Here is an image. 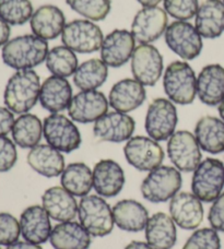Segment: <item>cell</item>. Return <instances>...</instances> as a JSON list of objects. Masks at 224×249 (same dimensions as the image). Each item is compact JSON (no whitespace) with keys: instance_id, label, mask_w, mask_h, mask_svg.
Wrapping results in <instances>:
<instances>
[{"instance_id":"20","label":"cell","mask_w":224,"mask_h":249,"mask_svg":"<svg viewBox=\"0 0 224 249\" xmlns=\"http://www.w3.org/2000/svg\"><path fill=\"white\" fill-rule=\"evenodd\" d=\"M19 222L21 235L26 242L41 245L51 237L53 231L51 216L43 206L34 204L24 209Z\"/></svg>"},{"instance_id":"2","label":"cell","mask_w":224,"mask_h":249,"mask_svg":"<svg viewBox=\"0 0 224 249\" xmlns=\"http://www.w3.org/2000/svg\"><path fill=\"white\" fill-rule=\"evenodd\" d=\"M47 54V41L34 34H25L10 39L2 47L1 58L4 65L19 71L41 65Z\"/></svg>"},{"instance_id":"28","label":"cell","mask_w":224,"mask_h":249,"mask_svg":"<svg viewBox=\"0 0 224 249\" xmlns=\"http://www.w3.org/2000/svg\"><path fill=\"white\" fill-rule=\"evenodd\" d=\"M195 28L201 37L217 38L224 32V2L221 0H205L196 15Z\"/></svg>"},{"instance_id":"15","label":"cell","mask_w":224,"mask_h":249,"mask_svg":"<svg viewBox=\"0 0 224 249\" xmlns=\"http://www.w3.org/2000/svg\"><path fill=\"white\" fill-rule=\"evenodd\" d=\"M109 100L102 92L81 91L75 94L68 107L69 117L80 124L95 123L98 118L107 113Z\"/></svg>"},{"instance_id":"37","label":"cell","mask_w":224,"mask_h":249,"mask_svg":"<svg viewBox=\"0 0 224 249\" xmlns=\"http://www.w3.org/2000/svg\"><path fill=\"white\" fill-rule=\"evenodd\" d=\"M68 6L78 15L90 21H102L111 11V0H66Z\"/></svg>"},{"instance_id":"48","label":"cell","mask_w":224,"mask_h":249,"mask_svg":"<svg viewBox=\"0 0 224 249\" xmlns=\"http://www.w3.org/2000/svg\"><path fill=\"white\" fill-rule=\"evenodd\" d=\"M218 109H219V114H220L221 119L224 122V100L221 102L220 104H219Z\"/></svg>"},{"instance_id":"13","label":"cell","mask_w":224,"mask_h":249,"mask_svg":"<svg viewBox=\"0 0 224 249\" xmlns=\"http://www.w3.org/2000/svg\"><path fill=\"white\" fill-rule=\"evenodd\" d=\"M131 72L134 80L145 87H153L163 72V57L151 44L134 48L131 57Z\"/></svg>"},{"instance_id":"35","label":"cell","mask_w":224,"mask_h":249,"mask_svg":"<svg viewBox=\"0 0 224 249\" xmlns=\"http://www.w3.org/2000/svg\"><path fill=\"white\" fill-rule=\"evenodd\" d=\"M46 67L49 72L56 77L68 78L78 69V58L75 52L67 46H56L48 51Z\"/></svg>"},{"instance_id":"18","label":"cell","mask_w":224,"mask_h":249,"mask_svg":"<svg viewBox=\"0 0 224 249\" xmlns=\"http://www.w3.org/2000/svg\"><path fill=\"white\" fill-rule=\"evenodd\" d=\"M134 39L127 30H114L106 35L101 47V59L109 67L119 68L127 64L134 52Z\"/></svg>"},{"instance_id":"31","label":"cell","mask_w":224,"mask_h":249,"mask_svg":"<svg viewBox=\"0 0 224 249\" xmlns=\"http://www.w3.org/2000/svg\"><path fill=\"white\" fill-rule=\"evenodd\" d=\"M195 137L200 149L210 154L224 151V122L214 116H204L196 124Z\"/></svg>"},{"instance_id":"10","label":"cell","mask_w":224,"mask_h":249,"mask_svg":"<svg viewBox=\"0 0 224 249\" xmlns=\"http://www.w3.org/2000/svg\"><path fill=\"white\" fill-rule=\"evenodd\" d=\"M165 43L169 50L184 60L197 58L203 51V37L194 25L186 21H175L165 31Z\"/></svg>"},{"instance_id":"22","label":"cell","mask_w":224,"mask_h":249,"mask_svg":"<svg viewBox=\"0 0 224 249\" xmlns=\"http://www.w3.org/2000/svg\"><path fill=\"white\" fill-rule=\"evenodd\" d=\"M145 86L134 79H123L111 89L109 103L116 112L127 114L137 109L146 101Z\"/></svg>"},{"instance_id":"9","label":"cell","mask_w":224,"mask_h":249,"mask_svg":"<svg viewBox=\"0 0 224 249\" xmlns=\"http://www.w3.org/2000/svg\"><path fill=\"white\" fill-rule=\"evenodd\" d=\"M61 41L75 53L91 54L101 50L104 37L100 26L92 21L74 20L65 25Z\"/></svg>"},{"instance_id":"27","label":"cell","mask_w":224,"mask_h":249,"mask_svg":"<svg viewBox=\"0 0 224 249\" xmlns=\"http://www.w3.org/2000/svg\"><path fill=\"white\" fill-rule=\"evenodd\" d=\"M30 167L47 178L58 177L65 170V159L60 151L49 144H37L26 157Z\"/></svg>"},{"instance_id":"33","label":"cell","mask_w":224,"mask_h":249,"mask_svg":"<svg viewBox=\"0 0 224 249\" xmlns=\"http://www.w3.org/2000/svg\"><path fill=\"white\" fill-rule=\"evenodd\" d=\"M12 140L22 149L37 146L43 136V124L37 115L22 114L16 119L12 128Z\"/></svg>"},{"instance_id":"39","label":"cell","mask_w":224,"mask_h":249,"mask_svg":"<svg viewBox=\"0 0 224 249\" xmlns=\"http://www.w3.org/2000/svg\"><path fill=\"white\" fill-rule=\"evenodd\" d=\"M198 8V0H164V10L177 21L192 19Z\"/></svg>"},{"instance_id":"43","label":"cell","mask_w":224,"mask_h":249,"mask_svg":"<svg viewBox=\"0 0 224 249\" xmlns=\"http://www.w3.org/2000/svg\"><path fill=\"white\" fill-rule=\"evenodd\" d=\"M15 122V115L11 110L0 106V137L7 136L9 132L12 131Z\"/></svg>"},{"instance_id":"30","label":"cell","mask_w":224,"mask_h":249,"mask_svg":"<svg viewBox=\"0 0 224 249\" xmlns=\"http://www.w3.org/2000/svg\"><path fill=\"white\" fill-rule=\"evenodd\" d=\"M49 242L55 249H89L91 235L80 222H60L53 228Z\"/></svg>"},{"instance_id":"16","label":"cell","mask_w":224,"mask_h":249,"mask_svg":"<svg viewBox=\"0 0 224 249\" xmlns=\"http://www.w3.org/2000/svg\"><path fill=\"white\" fill-rule=\"evenodd\" d=\"M169 214L181 229L196 230L204 220L203 201L192 193L179 191L169 200Z\"/></svg>"},{"instance_id":"47","label":"cell","mask_w":224,"mask_h":249,"mask_svg":"<svg viewBox=\"0 0 224 249\" xmlns=\"http://www.w3.org/2000/svg\"><path fill=\"white\" fill-rule=\"evenodd\" d=\"M143 7H155L162 1V0H137Z\"/></svg>"},{"instance_id":"26","label":"cell","mask_w":224,"mask_h":249,"mask_svg":"<svg viewBox=\"0 0 224 249\" xmlns=\"http://www.w3.org/2000/svg\"><path fill=\"white\" fill-rule=\"evenodd\" d=\"M147 243L153 249H172L176 244V224L172 216L156 212L148 220L146 226Z\"/></svg>"},{"instance_id":"4","label":"cell","mask_w":224,"mask_h":249,"mask_svg":"<svg viewBox=\"0 0 224 249\" xmlns=\"http://www.w3.org/2000/svg\"><path fill=\"white\" fill-rule=\"evenodd\" d=\"M163 88L169 101L179 105H189L197 95V77L186 61H173L163 75Z\"/></svg>"},{"instance_id":"40","label":"cell","mask_w":224,"mask_h":249,"mask_svg":"<svg viewBox=\"0 0 224 249\" xmlns=\"http://www.w3.org/2000/svg\"><path fill=\"white\" fill-rule=\"evenodd\" d=\"M20 222L8 212H0V245L9 246L19 241Z\"/></svg>"},{"instance_id":"25","label":"cell","mask_w":224,"mask_h":249,"mask_svg":"<svg viewBox=\"0 0 224 249\" xmlns=\"http://www.w3.org/2000/svg\"><path fill=\"white\" fill-rule=\"evenodd\" d=\"M30 25L34 35L49 41L57 38L62 33L66 25V18L58 7L45 4L34 11Z\"/></svg>"},{"instance_id":"12","label":"cell","mask_w":224,"mask_h":249,"mask_svg":"<svg viewBox=\"0 0 224 249\" xmlns=\"http://www.w3.org/2000/svg\"><path fill=\"white\" fill-rule=\"evenodd\" d=\"M127 162L140 172H151L162 165L164 151L158 141L150 137H131L124 146Z\"/></svg>"},{"instance_id":"17","label":"cell","mask_w":224,"mask_h":249,"mask_svg":"<svg viewBox=\"0 0 224 249\" xmlns=\"http://www.w3.org/2000/svg\"><path fill=\"white\" fill-rule=\"evenodd\" d=\"M136 123L128 114L119 112H107L94 123L93 133L97 139L106 142L128 141L132 137Z\"/></svg>"},{"instance_id":"1","label":"cell","mask_w":224,"mask_h":249,"mask_svg":"<svg viewBox=\"0 0 224 249\" xmlns=\"http://www.w3.org/2000/svg\"><path fill=\"white\" fill-rule=\"evenodd\" d=\"M41 86V80L34 70L17 71L8 80L4 88V105L13 114L29 113L37 103Z\"/></svg>"},{"instance_id":"23","label":"cell","mask_w":224,"mask_h":249,"mask_svg":"<svg viewBox=\"0 0 224 249\" xmlns=\"http://www.w3.org/2000/svg\"><path fill=\"white\" fill-rule=\"evenodd\" d=\"M73 97V88L68 80L52 75L41 86L38 101L44 109L57 114L68 109Z\"/></svg>"},{"instance_id":"41","label":"cell","mask_w":224,"mask_h":249,"mask_svg":"<svg viewBox=\"0 0 224 249\" xmlns=\"http://www.w3.org/2000/svg\"><path fill=\"white\" fill-rule=\"evenodd\" d=\"M17 144L7 136L0 137V173L12 170L18 161Z\"/></svg>"},{"instance_id":"45","label":"cell","mask_w":224,"mask_h":249,"mask_svg":"<svg viewBox=\"0 0 224 249\" xmlns=\"http://www.w3.org/2000/svg\"><path fill=\"white\" fill-rule=\"evenodd\" d=\"M6 249H43L39 245H37V244L30 243V242H17L12 245L7 246Z\"/></svg>"},{"instance_id":"21","label":"cell","mask_w":224,"mask_h":249,"mask_svg":"<svg viewBox=\"0 0 224 249\" xmlns=\"http://www.w3.org/2000/svg\"><path fill=\"white\" fill-rule=\"evenodd\" d=\"M42 206L51 219L59 223L74 221L78 215L77 200L62 186H54L45 190L42 196Z\"/></svg>"},{"instance_id":"14","label":"cell","mask_w":224,"mask_h":249,"mask_svg":"<svg viewBox=\"0 0 224 249\" xmlns=\"http://www.w3.org/2000/svg\"><path fill=\"white\" fill-rule=\"evenodd\" d=\"M168 13L158 6L143 7L134 16L131 24V34L141 44L156 41L168 29Z\"/></svg>"},{"instance_id":"46","label":"cell","mask_w":224,"mask_h":249,"mask_svg":"<svg viewBox=\"0 0 224 249\" xmlns=\"http://www.w3.org/2000/svg\"><path fill=\"white\" fill-rule=\"evenodd\" d=\"M125 249H153V248H152L148 243L133 241L131 243H129L128 245L125 247Z\"/></svg>"},{"instance_id":"7","label":"cell","mask_w":224,"mask_h":249,"mask_svg":"<svg viewBox=\"0 0 224 249\" xmlns=\"http://www.w3.org/2000/svg\"><path fill=\"white\" fill-rule=\"evenodd\" d=\"M43 136L47 144L64 153L81 145V133L74 122L62 114H51L43 122Z\"/></svg>"},{"instance_id":"3","label":"cell","mask_w":224,"mask_h":249,"mask_svg":"<svg viewBox=\"0 0 224 249\" xmlns=\"http://www.w3.org/2000/svg\"><path fill=\"white\" fill-rule=\"evenodd\" d=\"M79 222L94 237H104L113 232L115 221L113 209L98 195L81 198L78 207Z\"/></svg>"},{"instance_id":"49","label":"cell","mask_w":224,"mask_h":249,"mask_svg":"<svg viewBox=\"0 0 224 249\" xmlns=\"http://www.w3.org/2000/svg\"><path fill=\"white\" fill-rule=\"evenodd\" d=\"M223 2H224V0H223Z\"/></svg>"},{"instance_id":"24","label":"cell","mask_w":224,"mask_h":249,"mask_svg":"<svg viewBox=\"0 0 224 249\" xmlns=\"http://www.w3.org/2000/svg\"><path fill=\"white\" fill-rule=\"evenodd\" d=\"M197 95L204 104L217 106L224 100V68L219 64L204 67L197 77Z\"/></svg>"},{"instance_id":"11","label":"cell","mask_w":224,"mask_h":249,"mask_svg":"<svg viewBox=\"0 0 224 249\" xmlns=\"http://www.w3.org/2000/svg\"><path fill=\"white\" fill-rule=\"evenodd\" d=\"M168 155L179 172H194L201 163L203 154L195 135L187 130L174 132L168 142Z\"/></svg>"},{"instance_id":"32","label":"cell","mask_w":224,"mask_h":249,"mask_svg":"<svg viewBox=\"0 0 224 249\" xmlns=\"http://www.w3.org/2000/svg\"><path fill=\"white\" fill-rule=\"evenodd\" d=\"M60 184L75 197L82 198L93 188V172L82 162L70 163L62 172Z\"/></svg>"},{"instance_id":"36","label":"cell","mask_w":224,"mask_h":249,"mask_svg":"<svg viewBox=\"0 0 224 249\" xmlns=\"http://www.w3.org/2000/svg\"><path fill=\"white\" fill-rule=\"evenodd\" d=\"M33 13L30 0H0V19L9 25H23Z\"/></svg>"},{"instance_id":"38","label":"cell","mask_w":224,"mask_h":249,"mask_svg":"<svg viewBox=\"0 0 224 249\" xmlns=\"http://www.w3.org/2000/svg\"><path fill=\"white\" fill-rule=\"evenodd\" d=\"M183 249H221V239L212 228L199 229L190 235Z\"/></svg>"},{"instance_id":"44","label":"cell","mask_w":224,"mask_h":249,"mask_svg":"<svg viewBox=\"0 0 224 249\" xmlns=\"http://www.w3.org/2000/svg\"><path fill=\"white\" fill-rule=\"evenodd\" d=\"M10 33V25L7 22L0 19V47H3L9 42Z\"/></svg>"},{"instance_id":"19","label":"cell","mask_w":224,"mask_h":249,"mask_svg":"<svg viewBox=\"0 0 224 249\" xmlns=\"http://www.w3.org/2000/svg\"><path fill=\"white\" fill-rule=\"evenodd\" d=\"M93 188L104 198H113L123 190L125 173L122 166L114 160H101L93 168Z\"/></svg>"},{"instance_id":"5","label":"cell","mask_w":224,"mask_h":249,"mask_svg":"<svg viewBox=\"0 0 224 249\" xmlns=\"http://www.w3.org/2000/svg\"><path fill=\"white\" fill-rule=\"evenodd\" d=\"M181 172L175 166L161 165L149 172L141 183L142 197L152 203H162L171 200L182 188Z\"/></svg>"},{"instance_id":"8","label":"cell","mask_w":224,"mask_h":249,"mask_svg":"<svg viewBox=\"0 0 224 249\" xmlns=\"http://www.w3.org/2000/svg\"><path fill=\"white\" fill-rule=\"evenodd\" d=\"M177 122V110L173 102L159 97L152 101L148 107L145 128L151 139L165 141L175 132Z\"/></svg>"},{"instance_id":"34","label":"cell","mask_w":224,"mask_h":249,"mask_svg":"<svg viewBox=\"0 0 224 249\" xmlns=\"http://www.w3.org/2000/svg\"><path fill=\"white\" fill-rule=\"evenodd\" d=\"M102 59H89L78 67L74 74L75 86L81 91L96 90L105 83L109 69Z\"/></svg>"},{"instance_id":"6","label":"cell","mask_w":224,"mask_h":249,"mask_svg":"<svg viewBox=\"0 0 224 249\" xmlns=\"http://www.w3.org/2000/svg\"><path fill=\"white\" fill-rule=\"evenodd\" d=\"M224 188V164L218 159L208 158L201 161L194 171L191 193L200 201L213 202Z\"/></svg>"},{"instance_id":"29","label":"cell","mask_w":224,"mask_h":249,"mask_svg":"<svg viewBox=\"0 0 224 249\" xmlns=\"http://www.w3.org/2000/svg\"><path fill=\"white\" fill-rule=\"evenodd\" d=\"M113 215L115 224L125 232L137 233L146 229L149 212L137 200H120L113 207Z\"/></svg>"},{"instance_id":"42","label":"cell","mask_w":224,"mask_h":249,"mask_svg":"<svg viewBox=\"0 0 224 249\" xmlns=\"http://www.w3.org/2000/svg\"><path fill=\"white\" fill-rule=\"evenodd\" d=\"M208 221L213 230L224 233V193L212 202L209 210Z\"/></svg>"}]
</instances>
